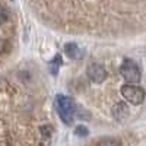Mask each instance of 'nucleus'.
I'll return each mask as SVG.
<instances>
[{
	"label": "nucleus",
	"mask_w": 146,
	"mask_h": 146,
	"mask_svg": "<svg viewBox=\"0 0 146 146\" xmlns=\"http://www.w3.org/2000/svg\"><path fill=\"white\" fill-rule=\"evenodd\" d=\"M121 95L133 105H139L145 100V91L140 86H136V85H123L121 86Z\"/></svg>",
	"instance_id": "4"
},
{
	"label": "nucleus",
	"mask_w": 146,
	"mask_h": 146,
	"mask_svg": "<svg viewBox=\"0 0 146 146\" xmlns=\"http://www.w3.org/2000/svg\"><path fill=\"white\" fill-rule=\"evenodd\" d=\"M120 73L129 83H139L140 80V70L137 64L130 58H124L120 66Z\"/></svg>",
	"instance_id": "3"
},
{
	"label": "nucleus",
	"mask_w": 146,
	"mask_h": 146,
	"mask_svg": "<svg viewBox=\"0 0 146 146\" xmlns=\"http://www.w3.org/2000/svg\"><path fill=\"white\" fill-rule=\"evenodd\" d=\"M98 146H121V142L114 137H105L98 142Z\"/></svg>",
	"instance_id": "7"
},
{
	"label": "nucleus",
	"mask_w": 146,
	"mask_h": 146,
	"mask_svg": "<svg viewBox=\"0 0 146 146\" xmlns=\"http://www.w3.org/2000/svg\"><path fill=\"white\" fill-rule=\"evenodd\" d=\"M62 63V60H60V56H56L54 60H53V63H51V73L53 75H56V73L58 72V64Z\"/></svg>",
	"instance_id": "9"
},
{
	"label": "nucleus",
	"mask_w": 146,
	"mask_h": 146,
	"mask_svg": "<svg viewBox=\"0 0 146 146\" xmlns=\"http://www.w3.org/2000/svg\"><path fill=\"white\" fill-rule=\"evenodd\" d=\"M7 19H9V12L2 3H0V27H2L3 23H6Z\"/></svg>",
	"instance_id": "8"
},
{
	"label": "nucleus",
	"mask_w": 146,
	"mask_h": 146,
	"mask_svg": "<svg viewBox=\"0 0 146 146\" xmlns=\"http://www.w3.org/2000/svg\"><path fill=\"white\" fill-rule=\"evenodd\" d=\"M86 73H88V78H89L94 83H102V82L105 80V78H107L105 69H104L101 64H98V63L89 64Z\"/></svg>",
	"instance_id": "5"
},
{
	"label": "nucleus",
	"mask_w": 146,
	"mask_h": 146,
	"mask_svg": "<svg viewBox=\"0 0 146 146\" xmlns=\"http://www.w3.org/2000/svg\"><path fill=\"white\" fill-rule=\"evenodd\" d=\"M57 108H58V114L62 117V120L66 124H72L75 110H76L73 100L66 95H58L57 96Z\"/></svg>",
	"instance_id": "2"
},
{
	"label": "nucleus",
	"mask_w": 146,
	"mask_h": 146,
	"mask_svg": "<svg viewBox=\"0 0 146 146\" xmlns=\"http://www.w3.org/2000/svg\"><path fill=\"white\" fill-rule=\"evenodd\" d=\"M64 51H66V54H67L70 58H76V57H78V54H79V48H78V45H76V44L69 42V44H66V45H64Z\"/></svg>",
	"instance_id": "6"
},
{
	"label": "nucleus",
	"mask_w": 146,
	"mask_h": 146,
	"mask_svg": "<svg viewBox=\"0 0 146 146\" xmlns=\"http://www.w3.org/2000/svg\"><path fill=\"white\" fill-rule=\"evenodd\" d=\"M76 135H79V136H85V135H88V130H86V127L79 126V127L76 129Z\"/></svg>",
	"instance_id": "10"
},
{
	"label": "nucleus",
	"mask_w": 146,
	"mask_h": 146,
	"mask_svg": "<svg viewBox=\"0 0 146 146\" xmlns=\"http://www.w3.org/2000/svg\"><path fill=\"white\" fill-rule=\"evenodd\" d=\"M45 22L67 32H118L146 19V0H29Z\"/></svg>",
	"instance_id": "1"
}]
</instances>
